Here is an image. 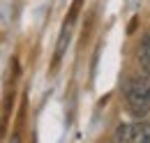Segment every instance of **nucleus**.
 Returning a JSON list of instances; mask_svg holds the SVG:
<instances>
[{"label":"nucleus","instance_id":"f257e3e1","mask_svg":"<svg viewBox=\"0 0 150 143\" xmlns=\"http://www.w3.org/2000/svg\"><path fill=\"white\" fill-rule=\"evenodd\" d=\"M125 104L134 118L150 113V74H136L125 83Z\"/></svg>","mask_w":150,"mask_h":143},{"label":"nucleus","instance_id":"f03ea898","mask_svg":"<svg viewBox=\"0 0 150 143\" xmlns=\"http://www.w3.org/2000/svg\"><path fill=\"white\" fill-rule=\"evenodd\" d=\"M139 60H141L143 72H148V74H150V30L143 35L141 44H139Z\"/></svg>","mask_w":150,"mask_h":143}]
</instances>
